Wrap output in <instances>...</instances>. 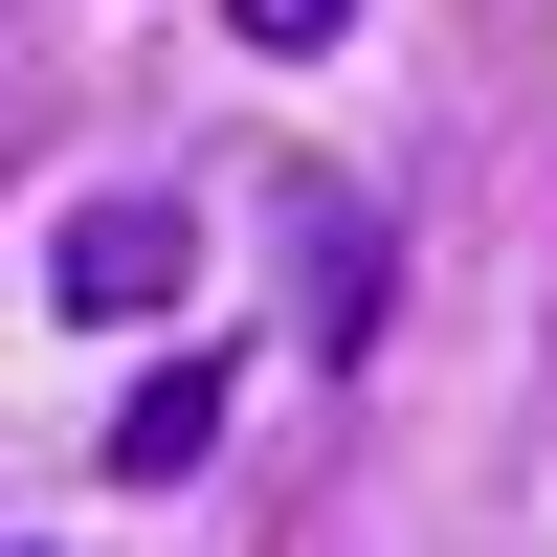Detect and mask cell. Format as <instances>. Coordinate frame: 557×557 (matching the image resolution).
<instances>
[{
	"mask_svg": "<svg viewBox=\"0 0 557 557\" xmlns=\"http://www.w3.org/2000/svg\"><path fill=\"white\" fill-rule=\"evenodd\" d=\"M178 290H201V223H178V201H67L45 312H89V335H112V312H178Z\"/></svg>",
	"mask_w": 557,
	"mask_h": 557,
	"instance_id": "cell-1",
	"label": "cell"
},
{
	"mask_svg": "<svg viewBox=\"0 0 557 557\" xmlns=\"http://www.w3.org/2000/svg\"><path fill=\"white\" fill-rule=\"evenodd\" d=\"M201 446H223V357H157V380L112 401V469H134V491H178Z\"/></svg>",
	"mask_w": 557,
	"mask_h": 557,
	"instance_id": "cell-2",
	"label": "cell"
},
{
	"mask_svg": "<svg viewBox=\"0 0 557 557\" xmlns=\"http://www.w3.org/2000/svg\"><path fill=\"white\" fill-rule=\"evenodd\" d=\"M312 312H335V335H380V223H357V201H312Z\"/></svg>",
	"mask_w": 557,
	"mask_h": 557,
	"instance_id": "cell-3",
	"label": "cell"
},
{
	"mask_svg": "<svg viewBox=\"0 0 557 557\" xmlns=\"http://www.w3.org/2000/svg\"><path fill=\"white\" fill-rule=\"evenodd\" d=\"M223 23H246L268 67H312V45H357V0H223Z\"/></svg>",
	"mask_w": 557,
	"mask_h": 557,
	"instance_id": "cell-4",
	"label": "cell"
}]
</instances>
